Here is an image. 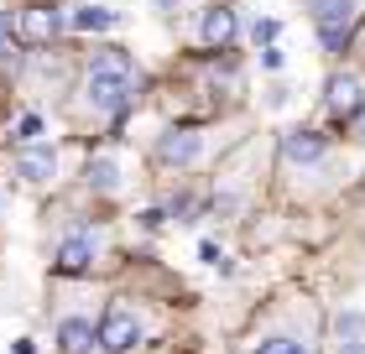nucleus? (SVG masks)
Listing matches in <instances>:
<instances>
[{"mask_svg":"<svg viewBox=\"0 0 365 354\" xmlns=\"http://www.w3.org/2000/svg\"><path fill=\"white\" fill-rule=\"evenodd\" d=\"M84 99L99 115H120L136 99V63H130V53H120V47L94 53L84 68Z\"/></svg>","mask_w":365,"mask_h":354,"instance_id":"obj_1","label":"nucleus"},{"mask_svg":"<svg viewBox=\"0 0 365 354\" xmlns=\"http://www.w3.org/2000/svg\"><path fill=\"white\" fill-rule=\"evenodd\" d=\"M94 333H99V349H105V354H130V349H141V339H146V318L130 308V302H110Z\"/></svg>","mask_w":365,"mask_h":354,"instance_id":"obj_2","label":"nucleus"},{"mask_svg":"<svg viewBox=\"0 0 365 354\" xmlns=\"http://www.w3.org/2000/svg\"><path fill=\"white\" fill-rule=\"evenodd\" d=\"M313 26H319V42L329 47V53H339L344 42H350V31L360 21V0H303Z\"/></svg>","mask_w":365,"mask_h":354,"instance_id":"obj_3","label":"nucleus"},{"mask_svg":"<svg viewBox=\"0 0 365 354\" xmlns=\"http://www.w3.org/2000/svg\"><path fill=\"white\" fill-rule=\"evenodd\" d=\"M324 110L334 115V120H344V125H350L355 115L365 110V78H360L355 68L329 73V83H324Z\"/></svg>","mask_w":365,"mask_h":354,"instance_id":"obj_4","label":"nucleus"},{"mask_svg":"<svg viewBox=\"0 0 365 354\" xmlns=\"http://www.w3.org/2000/svg\"><path fill=\"white\" fill-rule=\"evenodd\" d=\"M282 162H287V167H319V162H329V136H319V130H287V136H282Z\"/></svg>","mask_w":365,"mask_h":354,"instance_id":"obj_5","label":"nucleus"},{"mask_svg":"<svg viewBox=\"0 0 365 354\" xmlns=\"http://www.w3.org/2000/svg\"><path fill=\"white\" fill-rule=\"evenodd\" d=\"M235 37H240V16H235V6H209L204 21H198V42L214 47V53H225Z\"/></svg>","mask_w":365,"mask_h":354,"instance_id":"obj_6","label":"nucleus"},{"mask_svg":"<svg viewBox=\"0 0 365 354\" xmlns=\"http://www.w3.org/2000/svg\"><path fill=\"white\" fill-rule=\"evenodd\" d=\"M63 31V16L53 6H26L21 16H16V37H21L26 47H42V42H53Z\"/></svg>","mask_w":365,"mask_h":354,"instance_id":"obj_7","label":"nucleus"},{"mask_svg":"<svg viewBox=\"0 0 365 354\" xmlns=\"http://www.w3.org/2000/svg\"><path fill=\"white\" fill-rule=\"evenodd\" d=\"M198 157H204V136H198V130H168V136L157 141V162L162 167H193Z\"/></svg>","mask_w":365,"mask_h":354,"instance_id":"obj_8","label":"nucleus"},{"mask_svg":"<svg viewBox=\"0 0 365 354\" xmlns=\"http://www.w3.org/2000/svg\"><path fill=\"white\" fill-rule=\"evenodd\" d=\"M94 250H99V234L94 229H78V234H68V240L58 245V271H68V276H78V271H89L94 266Z\"/></svg>","mask_w":365,"mask_h":354,"instance_id":"obj_9","label":"nucleus"},{"mask_svg":"<svg viewBox=\"0 0 365 354\" xmlns=\"http://www.w3.org/2000/svg\"><path fill=\"white\" fill-rule=\"evenodd\" d=\"M58 172V151L53 146H21V157H16V177L31 182V188H42V182H53Z\"/></svg>","mask_w":365,"mask_h":354,"instance_id":"obj_10","label":"nucleus"},{"mask_svg":"<svg viewBox=\"0 0 365 354\" xmlns=\"http://www.w3.org/2000/svg\"><path fill=\"white\" fill-rule=\"evenodd\" d=\"M329 354H365V313H339L329 328Z\"/></svg>","mask_w":365,"mask_h":354,"instance_id":"obj_11","label":"nucleus"},{"mask_svg":"<svg viewBox=\"0 0 365 354\" xmlns=\"http://www.w3.org/2000/svg\"><path fill=\"white\" fill-rule=\"evenodd\" d=\"M58 349L63 354H89V349H99L94 323H89V318H63V323H58Z\"/></svg>","mask_w":365,"mask_h":354,"instance_id":"obj_12","label":"nucleus"},{"mask_svg":"<svg viewBox=\"0 0 365 354\" xmlns=\"http://www.w3.org/2000/svg\"><path fill=\"white\" fill-rule=\"evenodd\" d=\"M84 177H89L94 193H120V162H115V157H94Z\"/></svg>","mask_w":365,"mask_h":354,"instance_id":"obj_13","label":"nucleus"},{"mask_svg":"<svg viewBox=\"0 0 365 354\" xmlns=\"http://www.w3.org/2000/svg\"><path fill=\"white\" fill-rule=\"evenodd\" d=\"M115 21H120V16L105 11V6H73V16H68L73 31H110Z\"/></svg>","mask_w":365,"mask_h":354,"instance_id":"obj_14","label":"nucleus"},{"mask_svg":"<svg viewBox=\"0 0 365 354\" xmlns=\"http://www.w3.org/2000/svg\"><path fill=\"white\" fill-rule=\"evenodd\" d=\"M251 354H308L303 339H292V333H267V339H256Z\"/></svg>","mask_w":365,"mask_h":354,"instance_id":"obj_15","label":"nucleus"},{"mask_svg":"<svg viewBox=\"0 0 365 354\" xmlns=\"http://www.w3.org/2000/svg\"><path fill=\"white\" fill-rule=\"evenodd\" d=\"M37 136H42V115H21V125H16V141H21V146H31Z\"/></svg>","mask_w":365,"mask_h":354,"instance_id":"obj_16","label":"nucleus"},{"mask_svg":"<svg viewBox=\"0 0 365 354\" xmlns=\"http://www.w3.org/2000/svg\"><path fill=\"white\" fill-rule=\"evenodd\" d=\"M251 37H256V42H272V37H277V21H256Z\"/></svg>","mask_w":365,"mask_h":354,"instance_id":"obj_17","label":"nucleus"},{"mask_svg":"<svg viewBox=\"0 0 365 354\" xmlns=\"http://www.w3.org/2000/svg\"><path fill=\"white\" fill-rule=\"evenodd\" d=\"M350 136H355V141H365V110H360L355 120H350Z\"/></svg>","mask_w":365,"mask_h":354,"instance_id":"obj_18","label":"nucleus"},{"mask_svg":"<svg viewBox=\"0 0 365 354\" xmlns=\"http://www.w3.org/2000/svg\"><path fill=\"white\" fill-rule=\"evenodd\" d=\"M152 6H157V11H178V6H182V0H152Z\"/></svg>","mask_w":365,"mask_h":354,"instance_id":"obj_19","label":"nucleus"},{"mask_svg":"<svg viewBox=\"0 0 365 354\" xmlns=\"http://www.w3.org/2000/svg\"><path fill=\"white\" fill-rule=\"evenodd\" d=\"M0 37H6V26H0Z\"/></svg>","mask_w":365,"mask_h":354,"instance_id":"obj_20","label":"nucleus"},{"mask_svg":"<svg viewBox=\"0 0 365 354\" xmlns=\"http://www.w3.org/2000/svg\"><path fill=\"white\" fill-rule=\"evenodd\" d=\"M0 204H6V198H0Z\"/></svg>","mask_w":365,"mask_h":354,"instance_id":"obj_21","label":"nucleus"}]
</instances>
